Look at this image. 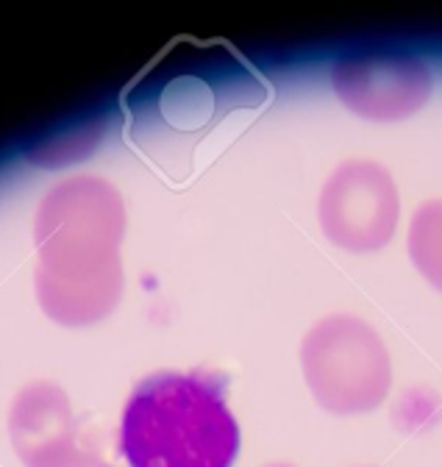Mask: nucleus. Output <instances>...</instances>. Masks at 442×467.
Returning <instances> with one entry per match:
<instances>
[{"mask_svg":"<svg viewBox=\"0 0 442 467\" xmlns=\"http://www.w3.org/2000/svg\"><path fill=\"white\" fill-rule=\"evenodd\" d=\"M340 103L370 123H401L415 117L434 92V78L420 56L406 50L348 53L331 70Z\"/></svg>","mask_w":442,"mask_h":467,"instance_id":"obj_5","label":"nucleus"},{"mask_svg":"<svg viewBox=\"0 0 442 467\" xmlns=\"http://www.w3.org/2000/svg\"><path fill=\"white\" fill-rule=\"evenodd\" d=\"M406 251L417 273L442 292V198L426 201L415 209L406 234Z\"/></svg>","mask_w":442,"mask_h":467,"instance_id":"obj_7","label":"nucleus"},{"mask_svg":"<svg viewBox=\"0 0 442 467\" xmlns=\"http://www.w3.org/2000/svg\"><path fill=\"white\" fill-rule=\"evenodd\" d=\"M301 373L314 403L351 418L378 409L393 387V359L381 334L356 315H325L301 342Z\"/></svg>","mask_w":442,"mask_h":467,"instance_id":"obj_3","label":"nucleus"},{"mask_svg":"<svg viewBox=\"0 0 442 467\" xmlns=\"http://www.w3.org/2000/svg\"><path fill=\"white\" fill-rule=\"evenodd\" d=\"M120 192L92 175L53 187L36 214V298L50 320L92 326L123 296Z\"/></svg>","mask_w":442,"mask_h":467,"instance_id":"obj_1","label":"nucleus"},{"mask_svg":"<svg viewBox=\"0 0 442 467\" xmlns=\"http://www.w3.org/2000/svg\"><path fill=\"white\" fill-rule=\"evenodd\" d=\"M267 467H295V464H287V462H275V464H267Z\"/></svg>","mask_w":442,"mask_h":467,"instance_id":"obj_9","label":"nucleus"},{"mask_svg":"<svg viewBox=\"0 0 442 467\" xmlns=\"http://www.w3.org/2000/svg\"><path fill=\"white\" fill-rule=\"evenodd\" d=\"M57 467H112V464H106L100 456H95V453H70L65 462H59Z\"/></svg>","mask_w":442,"mask_h":467,"instance_id":"obj_8","label":"nucleus"},{"mask_svg":"<svg viewBox=\"0 0 442 467\" xmlns=\"http://www.w3.org/2000/svg\"><path fill=\"white\" fill-rule=\"evenodd\" d=\"M9 437L26 467L65 462L76 445V418L65 389L47 381L26 387L12 403Z\"/></svg>","mask_w":442,"mask_h":467,"instance_id":"obj_6","label":"nucleus"},{"mask_svg":"<svg viewBox=\"0 0 442 467\" xmlns=\"http://www.w3.org/2000/svg\"><path fill=\"white\" fill-rule=\"evenodd\" d=\"M323 237L348 254H375L393 243L401 223V192L393 172L373 159H345L317 195Z\"/></svg>","mask_w":442,"mask_h":467,"instance_id":"obj_4","label":"nucleus"},{"mask_svg":"<svg viewBox=\"0 0 442 467\" xmlns=\"http://www.w3.org/2000/svg\"><path fill=\"white\" fill-rule=\"evenodd\" d=\"M120 451L128 467H234L240 423L220 381L156 373L123 409Z\"/></svg>","mask_w":442,"mask_h":467,"instance_id":"obj_2","label":"nucleus"}]
</instances>
